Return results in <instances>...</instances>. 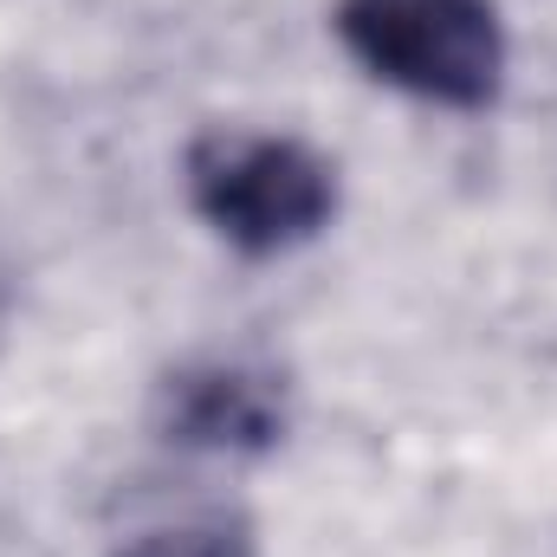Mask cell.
<instances>
[{"label":"cell","mask_w":557,"mask_h":557,"mask_svg":"<svg viewBox=\"0 0 557 557\" xmlns=\"http://www.w3.org/2000/svg\"><path fill=\"white\" fill-rule=\"evenodd\" d=\"M337 39L350 59L447 111H480L506 78V26L493 0H344Z\"/></svg>","instance_id":"6da1fadb"},{"label":"cell","mask_w":557,"mask_h":557,"mask_svg":"<svg viewBox=\"0 0 557 557\" xmlns=\"http://www.w3.org/2000/svg\"><path fill=\"white\" fill-rule=\"evenodd\" d=\"M188 195L201 221L240 253H285L331 227L337 175L292 137L208 131L188 149Z\"/></svg>","instance_id":"7a4b0ae2"},{"label":"cell","mask_w":557,"mask_h":557,"mask_svg":"<svg viewBox=\"0 0 557 557\" xmlns=\"http://www.w3.org/2000/svg\"><path fill=\"white\" fill-rule=\"evenodd\" d=\"M117 557H253V532L240 519L214 512V519H182V525L137 532Z\"/></svg>","instance_id":"277c9868"},{"label":"cell","mask_w":557,"mask_h":557,"mask_svg":"<svg viewBox=\"0 0 557 557\" xmlns=\"http://www.w3.org/2000/svg\"><path fill=\"white\" fill-rule=\"evenodd\" d=\"M162 428H169V441L201 447V454H267L285 434V396L267 370L201 363V370L169 376Z\"/></svg>","instance_id":"3957f363"}]
</instances>
